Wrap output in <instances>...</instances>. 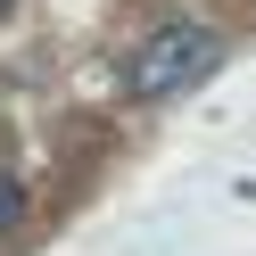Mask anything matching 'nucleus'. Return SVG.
I'll return each instance as SVG.
<instances>
[{"label":"nucleus","instance_id":"nucleus-1","mask_svg":"<svg viewBox=\"0 0 256 256\" xmlns=\"http://www.w3.org/2000/svg\"><path fill=\"white\" fill-rule=\"evenodd\" d=\"M223 66V34L215 25H157L132 58H124V91L132 100H174V91L206 83Z\"/></svg>","mask_w":256,"mask_h":256},{"label":"nucleus","instance_id":"nucleus-3","mask_svg":"<svg viewBox=\"0 0 256 256\" xmlns=\"http://www.w3.org/2000/svg\"><path fill=\"white\" fill-rule=\"evenodd\" d=\"M8 8H17V0H0V17H8Z\"/></svg>","mask_w":256,"mask_h":256},{"label":"nucleus","instance_id":"nucleus-2","mask_svg":"<svg viewBox=\"0 0 256 256\" xmlns=\"http://www.w3.org/2000/svg\"><path fill=\"white\" fill-rule=\"evenodd\" d=\"M17 223H25V182H17V174H0V240L17 232Z\"/></svg>","mask_w":256,"mask_h":256}]
</instances>
